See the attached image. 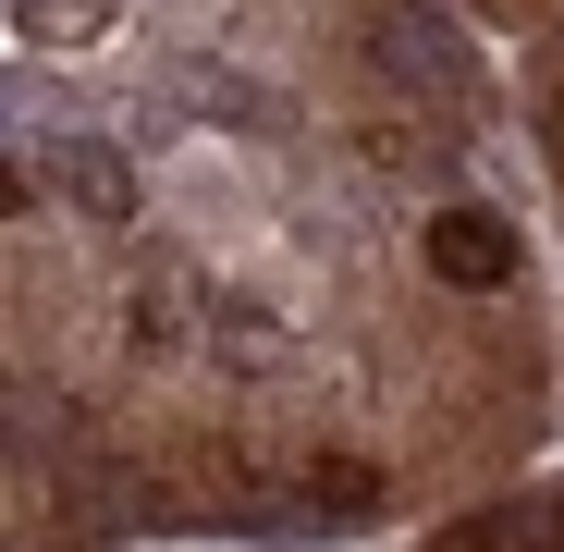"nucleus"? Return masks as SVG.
<instances>
[{"label": "nucleus", "instance_id": "nucleus-5", "mask_svg": "<svg viewBox=\"0 0 564 552\" xmlns=\"http://www.w3.org/2000/svg\"><path fill=\"white\" fill-rule=\"evenodd\" d=\"M25 209V160H0V221H13Z\"/></svg>", "mask_w": 564, "mask_h": 552}, {"label": "nucleus", "instance_id": "nucleus-1", "mask_svg": "<svg viewBox=\"0 0 564 552\" xmlns=\"http://www.w3.org/2000/svg\"><path fill=\"white\" fill-rule=\"evenodd\" d=\"M430 270L466 283V295H503V283H516V221H503V209H442V221H430Z\"/></svg>", "mask_w": 564, "mask_h": 552}, {"label": "nucleus", "instance_id": "nucleus-3", "mask_svg": "<svg viewBox=\"0 0 564 552\" xmlns=\"http://www.w3.org/2000/svg\"><path fill=\"white\" fill-rule=\"evenodd\" d=\"M13 13H25V37H37V50H86V37L123 13V0H13Z\"/></svg>", "mask_w": 564, "mask_h": 552}, {"label": "nucleus", "instance_id": "nucleus-2", "mask_svg": "<svg viewBox=\"0 0 564 552\" xmlns=\"http://www.w3.org/2000/svg\"><path fill=\"white\" fill-rule=\"evenodd\" d=\"M50 172H62V197H74L86 221H123V209H135V184H123V160H111L99 136H62V148H50Z\"/></svg>", "mask_w": 564, "mask_h": 552}, {"label": "nucleus", "instance_id": "nucleus-4", "mask_svg": "<svg viewBox=\"0 0 564 552\" xmlns=\"http://www.w3.org/2000/svg\"><path fill=\"white\" fill-rule=\"evenodd\" d=\"M307 504H319V516H368V504H381V467L332 454V467H307Z\"/></svg>", "mask_w": 564, "mask_h": 552}]
</instances>
